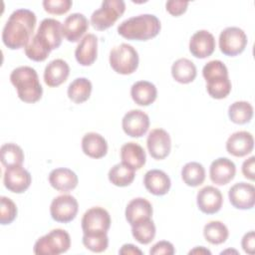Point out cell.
Here are the masks:
<instances>
[{
  "mask_svg": "<svg viewBox=\"0 0 255 255\" xmlns=\"http://www.w3.org/2000/svg\"><path fill=\"white\" fill-rule=\"evenodd\" d=\"M130 96L136 105L146 107L156 100L157 90L156 87L148 81H138L131 86Z\"/></svg>",
  "mask_w": 255,
  "mask_h": 255,
  "instance_id": "obj_28",
  "label": "cell"
},
{
  "mask_svg": "<svg viewBox=\"0 0 255 255\" xmlns=\"http://www.w3.org/2000/svg\"><path fill=\"white\" fill-rule=\"evenodd\" d=\"M37 18L29 9H17L8 18L3 31L2 41L11 50L25 48L30 40L36 26Z\"/></svg>",
  "mask_w": 255,
  "mask_h": 255,
  "instance_id": "obj_1",
  "label": "cell"
},
{
  "mask_svg": "<svg viewBox=\"0 0 255 255\" xmlns=\"http://www.w3.org/2000/svg\"><path fill=\"white\" fill-rule=\"evenodd\" d=\"M214 36L207 30L195 32L189 41V52L198 59H205L211 56L215 50Z\"/></svg>",
  "mask_w": 255,
  "mask_h": 255,
  "instance_id": "obj_16",
  "label": "cell"
},
{
  "mask_svg": "<svg viewBox=\"0 0 255 255\" xmlns=\"http://www.w3.org/2000/svg\"><path fill=\"white\" fill-rule=\"evenodd\" d=\"M122 162L134 170L140 169L146 161V155L143 147L136 142H127L121 147Z\"/></svg>",
  "mask_w": 255,
  "mask_h": 255,
  "instance_id": "obj_27",
  "label": "cell"
},
{
  "mask_svg": "<svg viewBox=\"0 0 255 255\" xmlns=\"http://www.w3.org/2000/svg\"><path fill=\"white\" fill-rule=\"evenodd\" d=\"M109 61L112 69L116 73L130 75L136 71L139 58L136 50L131 45L123 43L112 49Z\"/></svg>",
  "mask_w": 255,
  "mask_h": 255,
  "instance_id": "obj_6",
  "label": "cell"
},
{
  "mask_svg": "<svg viewBox=\"0 0 255 255\" xmlns=\"http://www.w3.org/2000/svg\"><path fill=\"white\" fill-rule=\"evenodd\" d=\"M146 146L152 158L157 160L165 158L171 149V139L168 132L163 128L152 129L147 135Z\"/></svg>",
  "mask_w": 255,
  "mask_h": 255,
  "instance_id": "obj_15",
  "label": "cell"
},
{
  "mask_svg": "<svg viewBox=\"0 0 255 255\" xmlns=\"http://www.w3.org/2000/svg\"><path fill=\"white\" fill-rule=\"evenodd\" d=\"M98 56V38L94 34H87L75 50V58L81 66H91Z\"/></svg>",
  "mask_w": 255,
  "mask_h": 255,
  "instance_id": "obj_21",
  "label": "cell"
},
{
  "mask_svg": "<svg viewBox=\"0 0 255 255\" xmlns=\"http://www.w3.org/2000/svg\"><path fill=\"white\" fill-rule=\"evenodd\" d=\"M156 233L155 225L151 218L143 219L131 225V234L133 238L140 244H148L150 243Z\"/></svg>",
  "mask_w": 255,
  "mask_h": 255,
  "instance_id": "obj_35",
  "label": "cell"
},
{
  "mask_svg": "<svg viewBox=\"0 0 255 255\" xmlns=\"http://www.w3.org/2000/svg\"><path fill=\"white\" fill-rule=\"evenodd\" d=\"M152 212V205L148 200L142 197H136L128 203L125 215L127 221L131 226L138 221L151 218Z\"/></svg>",
  "mask_w": 255,
  "mask_h": 255,
  "instance_id": "obj_25",
  "label": "cell"
},
{
  "mask_svg": "<svg viewBox=\"0 0 255 255\" xmlns=\"http://www.w3.org/2000/svg\"><path fill=\"white\" fill-rule=\"evenodd\" d=\"M42 4L49 14L63 15L71 9L73 2L71 0H44Z\"/></svg>",
  "mask_w": 255,
  "mask_h": 255,
  "instance_id": "obj_40",
  "label": "cell"
},
{
  "mask_svg": "<svg viewBox=\"0 0 255 255\" xmlns=\"http://www.w3.org/2000/svg\"><path fill=\"white\" fill-rule=\"evenodd\" d=\"M143 184L148 192L156 196H161L169 191L171 181L164 171L160 169H150L144 174Z\"/></svg>",
  "mask_w": 255,
  "mask_h": 255,
  "instance_id": "obj_23",
  "label": "cell"
},
{
  "mask_svg": "<svg viewBox=\"0 0 255 255\" xmlns=\"http://www.w3.org/2000/svg\"><path fill=\"white\" fill-rule=\"evenodd\" d=\"M0 223L2 225L10 224L17 216V206L12 199L6 196L0 198Z\"/></svg>",
  "mask_w": 255,
  "mask_h": 255,
  "instance_id": "obj_38",
  "label": "cell"
},
{
  "mask_svg": "<svg viewBox=\"0 0 255 255\" xmlns=\"http://www.w3.org/2000/svg\"><path fill=\"white\" fill-rule=\"evenodd\" d=\"M82 241L84 246L90 251L95 253L104 252L109 246L108 232L84 233Z\"/></svg>",
  "mask_w": 255,
  "mask_h": 255,
  "instance_id": "obj_37",
  "label": "cell"
},
{
  "mask_svg": "<svg viewBox=\"0 0 255 255\" xmlns=\"http://www.w3.org/2000/svg\"><path fill=\"white\" fill-rule=\"evenodd\" d=\"M202 76L206 81L208 95L216 100L225 99L231 92V82L225 64L219 60L206 63L202 69Z\"/></svg>",
  "mask_w": 255,
  "mask_h": 255,
  "instance_id": "obj_4",
  "label": "cell"
},
{
  "mask_svg": "<svg viewBox=\"0 0 255 255\" xmlns=\"http://www.w3.org/2000/svg\"><path fill=\"white\" fill-rule=\"evenodd\" d=\"M3 182L9 191L14 193H23L30 187L32 177L30 172L22 167V165H15L6 168L3 176Z\"/></svg>",
  "mask_w": 255,
  "mask_h": 255,
  "instance_id": "obj_14",
  "label": "cell"
},
{
  "mask_svg": "<svg viewBox=\"0 0 255 255\" xmlns=\"http://www.w3.org/2000/svg\"><path fill=\"white\" fill-rule=\"evenodd\" d=\"M174 252L175 250L172 243L165 240L158 241L149 250L150 255H172L174 254Z\"/></svg>",
  "mask_w": 255,
  "mask_h": 255,
  "instance_id": "obj_42",
  "label": "cell"
},
{
  "mask_svg": "<svg viewBox=\"0 0 255 255\" xmlns=\"http://www.w3.org/2000/svg\"><path fill=\"white\" fill-rule=\"evenodd\" d=\"M110 213L103 207L96 206L88 209L82 217L83 233L108 232L111 227Z\"/></svg>",
  "mask_w": 255,
  "mask_h": 255,
  "instance_id": "obj_11",
  "label": "cell"
},
{
  "mask_svg": "<svg viewBox=\"0 0 255 255\" xmlns=\"http://www.w3.org/2000/svg\"><path fill=\"white\" fill-rule=\"evenodd\" d=\"M78 176L70 168L59 167L53 169L49 174V182L51 186L61 192H69L78 185Z\"/></svg>",
  "mask_w": 255,
  "mask_h": 255,
  "instance_id": "obj_22",
  "label": "cell"
},
{
  "mask_svg": "<svg viewBox=\"0 0 255 255\" xmlns=\"http://www.w3.org/2000/svg\"><path fill=\"white\" fill-rule=\"evenodd\" d=\"M228 197L233 207L242 210L251 209L255 204V187L251 183L237 182L230 187Z\"/></svg>",
  "mask_w": 255,
  "mask_h": 255,
  "instance_id": "obj_13",
  "label": "cell"
},
{
  "mask_svg": "<svg viewBox=\"0 0 255 255\" xmlns=\"http://www.w3.org/2000/svg\"><path fill=\"white\" fill-rule=\"evenodd\" d=\"M197 71L194 63L186 58L176 60L171 66L172 78L180 84H189L196 78Z\"/></svg>",
  "mask_w": 255,
  "mask_h": 255,
  "instance_id": "obj_29",
  "label": "cell"
},
{
  "mask_svg": "<svg viewBox=\"0 0 255 255\" xmlns=\"http://www.w3.org/2000/svg\"><path fill=\"white\" fill-rule=\"evenodd\" d=\"M70 247V234L66 230L57 228L40 237L34 244L33 252L37 255H59L67 252Z\"/></svg>",
  "mask_w": 255,
  "mask_h": 255,
  "instance_id": "obj_5",
  "label": "cell"
},
{
  "mask_svg": "<svg viewBox=\"0 0 255 255\" xmlns=\"http://www.w3.org/2000/svg\"><path fill=\"white\" fill-rule=\"evenodd\" d=\"M189 254H209L210 255L211 252L208 249L204 248L203 246H199V247H195L193 250L189 251Z\"/></svg>",
  "mask_w": 255,
  "mask_h": 255,
  "instance_id": "obj_46",
  "label": "cell"
},
{
  "mask_svg": "<svg viewBox=\"0 0 255 255\" xmlns=\"http://www.w3.org/2000/svg\"><path fill=\"white\" fill-rule=\"evenodd\" d=\"M120 254H138L141 255L142 251L140 249H138L136 246H134L133 244H124L122 246V248L119 251Z\"/></svg>",
  "mask_w": 255,
  "mask_h": 255,
  "instance_id": "obj_45",
  "label": "cell"
},
{
  "mask_svg": "<svg viewBox=\"0 0 255 255\" xmlns=\"http://www.w3.org/2000/svg\"><path fill=\"white\" fill-rule=\"evenodd\" d=\"M126 10L123 0H105L101 7L91 16V24L98 31H104L112 27L120 19Z\"/></svg>",
  "mask_w": 255,
  "mask_h": 255,
  "instance_id": "obj_7",
  "label": "cell"
},
{
  "mask_svg": "<svg viewBox=\"0 0 255 255\" xmlns=\"http://www.w3.org/2000/svg\"><path fill=\"white\" fill-rule=\"evenodd\" d=\"M82 149L89 157L102 158L108 152V142L100 133L88 132L82 138Z\"/></svg>",
  "mask_w": 255,
  "mask_h": 255,
  "instance_id": "obj_26",
  "label": "cell"
},
{
  "mask_svg": "<svg viewBox=\"0 0 255 255\" xmlns=\"http://www.w3.org/2000/svg\"><path fill=\"white\" fill-rule=\"evenodd\" d=\"M246 45L247 36L238 27H227L219 35V49L226 56L234 57L241 54Z\"/></svg>",
  "mask_w": 255,
  "mask_h": 255,
  "instance_id": "obj_9",
  "label": "cell"
},
{
  "mask_svg": "<svg viewBox=\"0 0 255 255\" xmlns=\"http://www.w3.org/2000/svg\"><path fill=\"white\" fill-rule=\"evenodd\" d=\"M24 157L23 149L16 143H4L0 148L1 162L6 168L15 165H22Z\"/></svg>",
  "mask_w": 255,
  "mask_h": 255,
  "instance_id": "obj_36",
  "label": "cell"
},
{
  "mask_svg": "<svg viewBox=\"0 0 255 255\" xmlns=\"http://www.w3.org/2000/svg\"><path fill=\"white\" fill-rule=\"evenodd\" d=\"M10 81L22 102L34 104L42 98L43 88L36 70L32 67L21 66L14 69L11 72Z\"/></svg>",
  "mask_w": 255,
  "mask_h": 255,
  "instance_id": "obj_3",
  "label": "cell"
},
{
  "mask_svg": "<svg viewBox=\"0 0 255 255\" xmlns=\"http://www.w3.org/2000/svg\"><path fill=\"white\" fill-rule=\"evenodd\" d=\"M78 210V201L70 194H63L55 197L50 205L51 217L53 220L61 223H68L74 220Z\"/></svg>",
  "mask_w": 255,
  "mask_h": 255,
  "instance_id": "obj_10",
  "label": "cell"
},
{
  "mask_svg": "<svg viewBox=\"0 0 255 255\" xmlns=\"http://www.w3.org/2000/svg\"><path fill=\"white\" fill-rule=\"evenodd\" d=\"M203 236L210 244L219 245L227 240L229 231L227 226L221 221H210L203 228Z\"/></svg>",
  "mask_w": 255,
  "mask_h": 255,
  "instance_id": "obj_34",
  "label": "cell"
},
{
  "mask_svg": "<svg viewBox=\"0 0 255 255\" xmlns=\"http://www.w3.org/2000/svg\"><path fill=\"white\" fill-rule=\"evenodd\" d=\"M161 29L159 19L152 14H140L123 21L118 33L128 40L147 41L158 35Z\"/></svg>",
  "mask_w": 255,
  "mask_h": 255,
  "instance_id": "obj_2",
  "label": "cell"
},
{
  "mask_svg": "<svg viewBox=\"0 0 255 255\" xmlns=\"http://www.w3.org/2000/svg\"><path fill=\"white\" fill-rule=\"evenodd\" d=\"M33 37L50 51L58 49L62 44L63 25L56 19L46 18L41 21L37 33Z\"/></svg>",
  "mask_w": 255,
  "mask_h": 255,
  "instance_id": "obj_8",
  "label": "cell"
},
{
  "mask_svg": "<svg viewBox=\"0 0 255 255\" xmlns=\"http://www.w3.org/2000/svg\"><path fill=\"white\" fill-rule=\"evenodd\" d=\"M236 166L227 157H218L213 160L209 167L210 180L216 185H225L235 176Z\"/></svg>",
  "mask_w": 255,
  "mask_h": 255,
  "instance_id": "obj_18",
  "label": "cell"
},
{
  "mask_svg": "<svg viewBox=\"0 0 255 255\" xmlns=\"http://www.w3.org/2000/svg\"><path fill=\"white\" fill-rule=\"evenodd\" d=\"M90 22L82 13L69 15L63 24V36L69 42H78L89 29Z\"/></svg>",
  "mask_w": 255,
  "mask_h": 255,
  "instance_id": "obj_20",
  "label": "cell"
},
{
  "mask_svg": "<svg viewBox=\"0 0 255 255\" xmlns=\"http://www.w3.org/2000/svg\"><path fill=\"white\" fill-rule=\"evenodd\" d=\"M188 4L189 3L187 1L170 0L165 3V7H166V11L170 15H172L174 17H178V16L182 15L183 13H185V11L187 10Z\"/></svg>",
  "mask_w": 255,
  "mask_h": 255,
  "instance_id": "obj_41",
  "label": "cell"
},
{
  "mask_svg": "<svg viewBox=\"0 0 255 255\" xmlns=\"http://www.w3.org/2000/svg\"><path fill=\"white\" fill-rule=\"evenodd\" d=\"M254 166H255V156H250L246 160H244L242 164V173L243 175L250 180L255 179V174H254Z\"/></svg>",
  "mask_w": 255,
  "mask_h": 255,
  "instance_id": "obj_44",
  "label": "cell"
},
{
  "mask_svg": "<svg viewBox=\"0 0 255 255\" xmlns=\"http://www.w3.org/2000/svg\"><path fill=\"white\" fill-rule=\"evenodd\" d=\"M254 138L251 132L240 130L232 133L226 141V150L228 153L236 156H245L253 150Z\"/></svg>",
  "mask_w": 255,
  "mask_h": 255,
  "instance_id": "obj_19",
  "label": "cell"
},
{
  "mask_svg": "<svg viewBox=\"0 0 255 255\" xmlns=\"http://www.w3.org/2000/svg\"><path fill=\"white\" fill-rule=\"evenodd\" d=\"M70 75V67L68 63L62 59L51 61L44 71V82L51 88L58 87L65 83Z\"/></svg>",
  "mask_w": 255,
  "mask_h": 255,
  "instance_id": "obj_24",
  "label": "cell"
},
{
  "mask_svg": "<svg viewBox=\"0 0 255 255\" xmlns=\"http://www.w3.org/2000/svg\"><path fill=\"white\" fill-rule=\"evenodd\" d=\"M50 51H48L47 49H45L44 47H42L37 41H35V39L32 37V39L30 40V42L28 43V45L25 47V54L26 56L35 62H43L45 61L48 56L50 55Z\"/></svg>",
  "mask_w": 255,
  "mask_h": 255,
  "instance_id": "obj_39",
  "label": "cell"
},
{
  "mask_svg": "<svg viewBox=\"0 0 255 255\" xmlns=\"http://www.w3.org/2000/svg\"><path fill=\"white\" fill-rule=\"evenodd\" d=\"M228 117L236 125H245L252 120L253 107L246 101H237L228 108Z\"/></svg>",
  "mask_w": 255,
  "mask_h": 255,
  "instance_id": "obj_33",
  "label": "cell"
},
{
  "mask_svg": "<svg viewBox=\"0 0 255 255\" xmlns=\"http://www.w3.org/2000/svg\"><path fill=\"white\" fill-rule=\"evenodd\" d=\"M196 202L201 212L205 214H214L221 209L223 196L218 188L208 185L197 192Z\"/></svg>",
  "mask_w": 255,
  "mask_h": 255,
  "instance_id": "obj_17",
  "label": "cell"
},
{
  "mask_svg": "<svg viewBox=\"0 0 255 255\" xmlns=\"http://www.w3.org/2000/svg\"><path fill=\"white\" fill-rule=\"evenodd\" d=\"M181 178L183 182L191 187L199 186L204 182L205 169L203 165L196 161H190L184 164L181 169Z\"/></svg>",
  "mask_w": 255,
  "mask_h": 255,
  "instance_id": "obj_32",
  "label": "cell"
},
{
  "mask_svg": "<svg viewBox=\"0 0 255 255\" xmlns=\"http://www.w3.org/2000/svg\"><path fill=\"white\" fill-rule=\"evenodd\" d=\"M92 83L87 78H77L68 87V97L75 104H82L88 101L92 93Z\"/></svg>",
  "mask_w": 255,
  "mask_h": 255,
  "instance_id": "obj_30",
  "label": "cell"
},
{
  "mask_svg": "<svg viewBox=\"0 0 255 255\" xmlns=\"http://www.w3.org/2000/svg\"><path fill=\"white\" fill-rule=\"evenodd\" d=\"M122 127L128 136L141 137L148 130L149 118L141 110H131L124 116Z\"/></svg>",
  "mask_w": 255,
  "mask_h": 255,
  "instance_id": "obj_12",
  "label": "cell"
},
{
  "mask_svg": "<svg viewBox=\"0 0 255 255\" xmlns=\"http://www.w3.org/2000/svg\"><path fill=\"white\" fill-rule=\"evenodd\" d=\"M109 180L116 186L125 187L131 184L134 179L135 173L134 169L129 167L128 165L121 162L115 164L109 170Z\"/></svg>",
  "mask_w": 255,
  "mask_h": 255,
  "instance_id": "obj_31",
  "label": "cell"
},
{
  "mask_svg": "<svg viewBox=\"0 0 255 255\" xmlns=\"http://www.w3.org/2000/svg\"><path fill=\"white\" fill-rule=\"evenodd\" d=\"M241 246L245 253L247 254H254V248H255V235L254 231L251 230L248 233H246L242 240H241Z\"/></svg>",
  "mask_w": 255,
  "mask_h": 255,
  "instance_id": "obj_43",
  "label": "cell"
}]
</instances>
